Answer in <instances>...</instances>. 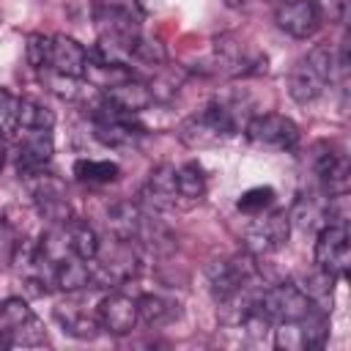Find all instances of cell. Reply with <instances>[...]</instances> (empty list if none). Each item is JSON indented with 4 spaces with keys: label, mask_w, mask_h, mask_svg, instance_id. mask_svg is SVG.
Listing matches in <instances>:
<instances>
[{
    "label": "cell",
    "mask_w": 351,
    "mask_h": 351,
    "mask_svg": "<svg viewBox=\"0 0 351 351\" xmlns=\"http://www.w3.org/2000/svg\"><path fill=\"white\" fill-rule=\"evenodd\" d=\"M332 66H335V60H332L329 47H313L291 69V77H288L291 99L299 101V104L315 101L324 93V88H326V82L332 77Z\"/></svg>",
    "instance_id": "obj_1"
},
{
    "label": "cell",
    "mask_w": 351,
    "mask_h": 351,
    "mask_svg": "<svg viewBox=\"0 0 351 351\" xmlns=\"http://www.w3.org/2000/svg\"><path fill=\"white\" fill-rule=\"evenodd\" d=\"M310 304H313L310 296L296 282H280L274 288H266L255 299L258 313L269 324H291V321H299L310 310Z\"/></svg>",
    "instance_id": "obj_2"
},
{
    "label": "cell",
    "mask_w": 351,
    "mask_h": 351,
    "mask_svg": "<svg viewBox=\"0 0 351 351\" xmlns=\"http://www.w3.org/2000/svg\"><path fill=\"white\" fill-rule=\"evenodd\" d=\"M255 258L252 252H244V255H230V258H222V261H214L208 266V282H211V293L214 299L219 302H228L233 296H239L250 280L255 277Z\"/></svg>",
    "instance_id": "obj_3"
},
{
    "label": "cell",
    "mask_w": 351,
    "mask_h": 351,
    "mask_svg": "<svg viewBox=\"0 0 351 351\" xmlns=\"http://www.w3.org/2000/svg\"><path fill=\"white\" fill-rule=\"evenodd\" d=\"M25 186L38 208V214L44 219H49L52 225L55 222H66L69 219V197H66V184L52 176V173H44V170H33V173H25Z\"/></svg>",
    "instance_id": "obj_4"
},
{
    "label": "cell",
    "mask_w": 351,
    "mask_h": 351,
    "mask_svg": "<svg viewBox=\"0 0 351 351\" xmlns=\"http://www.w3.org/2000/svg\"><path fill=\"white\" fill-rule=\"evenodd\" d=\"M230 134H236V118L222 104L206 107L200 115H192L181 126V140L186 145H214Z\"/></svg>",
    "instance_id": "obj_5"
},
{
    "label": "cell",
    "mask_w": 351,
    "mask_h": 351,
    "mask_svg": "<svg viewBox=\"0 0 351 351\" xmlns=\"http://www.w3.org/2000/svg\"><path fill=\"white\" fill-rule=\"evenodd\" d=\"M244 134L255 145H269V148H280V151H291L299 143V126L288 115H280V112L252 115L244 126Z\"/></svg>",
    "instance_id": "obj_6"
},
{
    "label": "cell",
    "mask_w": 351,
    "mask_h": 351,
    "mask_svg": "<svg viewBox=\"0 0 351 351\" xmlns=\"http://www.w3.org/2000/svg\"><path fill=\"white\" fill-rule=\"evenodd\" d=\"M315 263L329 277H346L351 266V241L348 228L343 225H324L315 239Z\"/></svg>",
    "instance_id": "obj_7"
},
{
    "label": "cell",
    "mask_w": 351,
    "mask_h": 351,
    "mask_svg": "<svg viewBox=\"0 0 351 351\" xmlns=\"http://www.w3.org/2000/svg\"><path fill=\"white\" fill-rule=\"evenodd\" d=\"M291 236V214L285 211H271L263 219H255L247 230H244V241H247V252L252 255H266L280 250Z\"/></svg>",
    "instance_id": "obj_8"
},
{
    "label": "cell",
    "mask_w": 351,
    "mask_h": 351,
    "mask_svg": "<svg viewBox=\"0 0 351 351\" xmlns=\"http://www.w3.org/2000/svg\"><path fill=\"white\" fill-rule=\"evenodd\" d=\"M274 22L282 33L293 38H310L321 27V11L315 0H282L277 3Z\"/></svg>",
    "instance_id": "obj_9"
},
{
    "label": "cell",
    "mask_w": 351,
    "mask_h": 351,
    "mask_svg": "<svg viewBox=\"0 0 351 351\" xmlns=\"http://www.w3.org/2000/svg\"><path fill=\"white\" fill-rule=\"evenodd\" d=\"M313 170L321 178V186L326 195H340L348 192V162L340 151H335V145L329 143H315L313 145Z\"/></svg>",
    "instance_id": "obj_10"
},
{
    "label": "cell",
    "mask_w": 351,
    "mask_h": 351,
    "mask_svg": "<svg viewBox=\"0 0 351 351\" xmlns=\"http://www.w3.org/2000/svg\"><path fill=\"white\" fill-rule=\"evenodd\" d=\"M99 324L104 332L110 335H129L134 326H137V299L121 293V291H112L107 293L101 302H99V313H96Z\"/></svg>",
    "instance_id": "obj_11"
},
{
    "label": "cell",
    "mask_w": 351,
    "mask_h": 351,
    "mask_svg": "<svg viewBox=\"0 0 351 351\" xmlns=\"http://www.w3.org/2000/svg\"><path fill=\"white\" fill-rule=\"evenodd\" d=\"M55 154V140H52V129H27L25 137L16 145V170L19 176L33 173V170H44V165H49Z\"/></svg>",
    "instance_id": "obj_12"
},
{
    "label": "cell",
    "mask_w": 351,
    "mask_h": 351,
    "mask_svg": "<svg viewBox=\"0 0 351 351\" xmlns=\"http://www.w3.org/2000/svg\"><path fill=\"white\" fill-rule=\"evenodd\" d=\"M85 66H88V52L85 47L71 38V36H52V49H49V71L66 74V77H85Z\"/></svg>",
    "instance_id": "obj_13"
},
{
    "label": "cell",
    "mask_w": 351,
    "mask_h": 351,
    "mask_svg": "<svg viewBox=\"0 0 351 351\" xmlns=\"http://www.w3.org/2000/svg\"><path fill=\"white\" fill-rule=\"evenodd\" d=\"M145 228V214L140 211L137 203L132 200H118L107 208V230L118 239V241H140Z\"/></svg>",
    "instance_id": "obj_14"
},
{
    "label": "cell",
    "mask_w": 351,
    "mask_h": 351,
    "mask_svg": "<svg viewBox=\"0 0 351 351\" xmlns=\"http://www.w3.org/2000/svg\"><path fill=\"white\" fill-rule=\"evenodd\" d=\"M104 99H107L110 104H115L118 110H123L126 115H134V112L145 110V107L154 101V93H151V88H148L145 82L129 77V80H123V82H118V85L104 88Z\"/></svg>",
    "instance_id": "obj_15"
},
{
    "label": "cell",
    "mask_w": 351,
    "mask_h": 351,
    "mask_svg": "<svg viewBox=\"0 0 351 351\" xmlns=\"http://www.w3.org/2000/svg\"><path fill=\"white\" fill-rule=\"evenodd\" d=\"M93 134H96L99 143H104V145H110V148H123V145L137 143V137L143 134V129L132 123V115H126V118L96 121V123H93Z\"/></svg>",
    "instance_id": "obj_16"
},
{
    "label": "cell",
    "mask_w": 351,
    "mask_h": 351,
    "mask_svg": "<svg viewBox=\"0 0 351 351\" xmlns=\"http://www.w3.org/2000/svg\"><path fill=\"white\" fill-rule=\"evenodd\" d=\"M55 318L63 326V332H69L77 340H93L99 335V329H101L96 315H90V313H85V310H80L74 304H58L55 307Z\"/></svg>",
    "instance_id": "obj_17"
},
{
    "label": "cell",
    "mask_w": 351,
    "mask_h": 351,
    "mask_svg": "<svg viewBox=\"0 0 351 351\" xmlns=\"http://www.w3.org/2000/svg\"><path fill=\"white\" fill-rule=\"evenodd\" d=\"M63 225H66V239H69L71 255L80 258V261H85V263L96 261L99 258V250H101L96 230L88 222H82V219H66Z\"/></svg>",
    "instance_id": "obj_18"
},
{
    "label": "cell",
    "mask_w": 351,
    "mask_h": 351,
    "mask_svg": "<svg viewBox=\"0 0 351 351\" xmlns=\"http://www.w3.org/2000/svg\"><path fill=\"white\" fill-rule=\"evenodd\" d=\"M178 302L159 296V293H143L137 299V318L148 326H165L178 318Z\"/></svg>",
    "instance_id": "obj_19"
},
{
    "label": "cell",
    "mask_w": 351,
    "mask_h": 351,
    "mask_svg": "<svg viewBox=\"0 0 351 351\" xmlns=\"http://www.w3.org/2000/svg\"><path fill=\"white\" fill-rule=\"evenodd\" d=\"M52 280H55V285L60 291L74 293V291H82V288L90 285V269L85 266V261L71 255V258H66V261L52 266Z\"/></svg>",
    "instance_id": "obj_20"
},
{
    "label": "cell",
    "mask_w": 351,
    "mask_h": 351,
    "mask_svg": "<svg viewBox=\"0 0 351 351\" xmlns=\"http://www.w3.org/2000/svg\"><path fill=\"white\" fill-rule=\"evenodd\" d=\"M148 197L154 200V206H170L173 197L178 195L176 189V167L173 165H159L151 170L148 184H145Z\"/></svg>",
    "instance_id": "obj_21"
},
{
    "label": "cell",
    "mask_w": 351,
    "mask_h": 351,
    "mask_svg": "<svg viewBox=\"0 0 351 351\" xmlns=\"http://www.w3.org/2000/svg\"><path fill=\"white\" fill-rule=\"evenodd\" d=\"M33 321H36V315H33V310L27 307V302L22 296H8V299L0 302V332L5 337L25 329Z\"/></svg>",
    "instance_id": "obj_22"
},
{
    "label": "cell",
    "mask_w": 351,
    "mask_h": 351,
    "mask_svg": "<svg viewBox=\"0 0 351 351\" xmlns=\"http://www.w3.org/2000/svg\"><path fill=\"white\" fill-rule=\"evenodd\" d=\"M74 176L80 181H88V184H110L121 176V167L110 159H77Z\"/></svg>",
    "instance_id": "obj_23"
},
{
    "label": "cell",
    "mask_w": 351,
    "mask_h": 351,
    "mask_svg": "<svg viewBox=\"0 0 351 351\" xmlns=\"http://www.w3.org/2000/svg\"><path fill=\"white\" fill-rule=\"evenodd\" d=\"M176 189L181 197L197 200L206 195V173L197 162H186L181 167H176Z\"/></svg>",
    "instance_id": "obj_24"
},
{
    "label": "cell",
    "mask_w": 351,
    "mask_h": 351,
    "mask_svg": "<svg viewBox=\"0 0 351 351\" xmlns=\"http://www.w3.org/2000/svg\"><path fill=\"white\" fill-rule=\"evenodd\" d=\"M55 115L52 110L38 99H19V126L22 129H52Z\"/></svg>",
    "instance_id": "obj_25"
},
{
    "label": "cell",
    "mask_w": 351,
    "mask_h": 351,
    "mask_svg": "<svg viewBox=\"0 0 351 351\" xmlns=\"http://www.w3.org/2000/svg\"><path fill=\"white\" fill-rule=\"evenodd\" d=\"M19 129V99L0 88V134L3 137H14Z\"/></svg>",
    "instance_id": "obj_26"
},
{
    "label": "cell",
    "mask_w": 351,
    "mask_h": 351,
    "mask_svg": "<svg viewBox=\"0 0 351 351\" xmlns=\"http://www.w3.org/2000/svg\"><path fill=\"white\" fill-rule=\"evenodd\" d=\"M271 203H274V189L271 186H252L236 200L239 211H244V214H263Z\"/></svg>",
    "instance_id": "obj_27"
},
{
    "label": "cell",
    "mask_w": 351,
    "mask_h": 351,
    "mask_svg": "<svg viewBox=\"0 0 351 351\" xmlns=\"http://www.w3.org/2000/svg\"><path fill=\"white\" fill-rule=\"evenodd\" d=\"M49 49H52V36H44V33H30L27 36V63L33 69H47L49 66Z\"/></svg>",
    "instance_id": "obj_28"
},
{
    "label": "cell",
    "mask_w": 351,
    "mask_h": 351,
    "mask_svg": "<svg viewBox=\"0 0 351 351\" xmlns=\"http://www.w3.org/2000/svg\"><path fill=\"white\" fill-rule=\"evenodd\" d=\"M44 80H47L49 90H55L63 99H77L80 96V80L77 77H66V74H58V71H49L47 69Z\"/></svg>",
    "instance_id": "obj_29"
},
{
    "label": "cell",
    "mask_w": 351,
    "mask_h": 351,
    "mask_svg": "<svg viewBox=\"0 0 351 351\" xmlns=\"http://www.w3.org/2000/svg\"><path fill=\"white\" fill-rule=\"evenodd\" d=\"M3 162H5V151L0 148V170H3Z\"/></svg>",
    "instance_id": "obj_30"
},
{
    "label": "cell",
    "mask_w": 351,
    "mask_h": 351,
    "mask_svg": "<svg viewBox=\"0 0 351 351\" xmlns=\"http://www.w3.org/2000/svg\"><path fill=\"white\" fill-rule=\"evenodd\" d=\"M269 3H282V0H269Z\"/></svg>",
    "instance_id": "obj_31"
}]
</instances>
